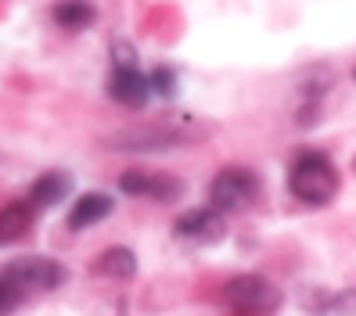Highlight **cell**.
<instances>
[{
	"mask_svg": "<svg viewBox=\"0 0 356 316\" xmlns=\"http://www.w3.org/2000/svg\"><path fill=\"white\" fill-rule=\"evenodd\" d=\"M36 223V208L26 201H11L0 208V244H15L18 238H26Z\"/></svg>",
	"mask_w": 356,
	"mask_h": 316,
	"instance_id": "10",
	"label": "cell"
},
{
	"mask_svg": "<svg viewBox=\"0 0 356 316\" xmlns=\"http://www.w3.org/2000/svg\"><path fill=\"white\" fill-rule=\"evenodd\" d=\"M115 213V201H112V194H104V191H87V194H79L76 201H72V208H69V230H87V226H94V223H101V219H108Z\"/></svg>",
	"mask_w": 356,
	"mask_h": 316,
	"instance_id": "9",
	"label": "cell"
},
{
	"mask_svg": "<svg viewBox=\"0 0 356 316\" xmlns=\"http://www.w3.org/2000/svg\"><path fill=\"white\" fill-rule=\"evenodd\" d=\"M148 83H152V97L159 94L162 101H173V97H177V87H180L173 65H155L152 76H148Z\"/></svg>",
	"mask_w": 356,
	"mask_h": 316,
	"instance_id": "14",
	"label": "cell"
},
{
	"mask_svg": "<svg viewBox=\"0 0 356 316\" xmlns=\"http://www.w3.org/2000/svg\"><path fill=\"white\" fill-rule=\"evenodd\" d=\"M209 137V126L195 119H173L165 126H144V130H119L104 137V147L112 151H165V147H184Z\"/></svg>",
	"mask_w": 356,
	"mask_h": 316,
	"instance_id": "2",
	"label": "cell"
},
{
	"mask_svg": "<svg viewBox=\"0 0 356 316\" xmlns=\"http://www.w3.org/2000/svg\"><path fill=\"white\" fill-rule=\"evenodd\" d=\"M22 299H26V294L15 288V281L8 277L4 269H0V316H11L18 306H22Z\"/></svg>",
	"mask_w": 356,
	"mask_h": 316,
	"instance_id": "15",
	"label": "cell"
},
{
	"mask_svg": "<svg viewBox=\"0 0 356 316\" xmlns=\"http://www.w3.org/2000/svg\"><path fill=\"white\" fill-rule=\"evenodd\" d=\"M327 313H342V316H356V288L342 291V294H331Z\"/></svg>",
	"mask_w": 356,
	"mask_h": 316,
	"instance_id": "16",
	"label": "cell"
},
{
	"mask_svg": "<svg viewBox=\"0 0 356 316\" xmlns=\"http://www.w3.org/2000/svg\"><path fill=\"white\" fill-rule=\"evenodd\" d=\"M223 302L238 316H274L284 306V291L259 273H241V277L227 281Z\"/></svg>",
	"mask_w": 356,
	"mask_h": 316,
	"instance_id": "3",
	"label": "cell"
},
{
	"mask_svg": "<svg viewBox=\"0 0 356 316\" xmlns=\"http://www.w3.org/2000/svg\"><path fill=\"white\" fill-rule=\"evenodd\" d=\"M76 191V180L65 173V169H47V173H40L29 187V205L36 208H58V205H65Z\"/></svg>",
	"mask_w": 356,
	"mask_h": 316,
	"instance_id": "7",
	"label": "cell"
},
{
	"mask_svg": "<svg viewBox=\"0 0 356 316\" xmlns=\"http://www.w3.org/2000/svg\"><path fill=\"white\" fill-rule=\"evenodd\" d=\"M155 183V169H127L119 176V191L130 198H148Z\"/></svg>",
	"mask_w": 356,
	"mask_h": 316,
	"instance_id": "13",
	"label": "cell"
},
{
	"mask_svg": "<svg viewBox=\"0 0 356 316\" xmlns=\"http://www.w3.org/2000/svg\"><path fill=\"white\" fill-rule=\"evenodd\" d=\"M94 269L104 273V277H115V281H130L134 273H137V256H134L130 248H122V244L104 248L101 256H97V263H94Z\"/></svg>",
	"mask_w": 356,
	"mask_h": 316,
	"instance_id": "12",
	"label": "cell"
},
{
	"mask_svg": "<svg viewBox=\"0 0 356 316\" xmlns=\"http://www.w3.org/2000/svg\"><path fill=\"white\" fill-rule=\"evenodd\" d=\"M51 15H54V22L69 33H83L97 22V8L90 0H58Z\"/></svg>",
	"mask_w": 356,
	"mask_h": 316,
	"instance_id": "11",
	"label": "cell"
},
{
	"mask_svg": "<svg viewBox=\"0 0 356 316\" xmlns=\"http://www.w3.org/2000/svg\"><path fill=\"white\" fill-rule=\"evenodd\" d=\"M173 234L187 244H220L227 238V223L223 213H216L213 205H198L173 219Z\"/></svg>",
	"mask_w": 356,
	"mask_h": 316,
	"instance_id": "6",
	"label": "cell"
},
{
	"mask_svg": "<svg viewBox=\"0 0 356 316\" xmlns=\"http://www.w3.org/2000/svg\"><path fill=\"white\" fill-rule=\"evenodd\" d=\"M339 187H342L339 165H334L327 155H321V151H302L296 162H291V169H288V191L302 205L321 208V205L334 201Z\"/></svg>",
	"mask_w": 356,
	"mask_h": 316,
	"instance_id": "1",
	"label": "cell"
},
{
	"mask_svg": "<svg viewBox=\"0 0 356 316\" xmlns=\"http://www.w3.org/2000/svg\"><path fill=\"white\" fill-rule=\"evenodd\" d=\"M4 273L15 281V288L29 294V291H58L61 284H65L69 269L61 266L58 259L51 256H22V259H11L4 266Z\"/></svg>",
	"mask_w": 356,
	"mask_h": 316,
	"instance_id": "5",
	"label": "cell"
},
{
	"mask_svg": "<svg viewBox=\"0 0 356 316\" xmlns=\"http://www.w3.org/2000/svg\"><path fill=\"white\" fill-rule=\"evenodd\" d=\"M259 198V173L245 165H227L209 183V205L216 213H241Z\"/></svg>",
	"mask_w": 356,
	"mask_h": 316,
	"instance_id": "4",
	"label": "cell"
},
{
	"mask_svg": "<svg viewBox=\"0 0 356 316\" xmlns=\"http://www.w3.org/2000/svg\"><path fill=\"white\" fill-rule=\"evenodd\" d=\"M353 76H356V72H353Z\"/></svg>",
	"mask_w": 356,
	"mask_h": 316,
	"instance_id": "18",
	"label": "cell"
},
{
	"mask_svg": "<svg viewBox=\"0 0 356 316\" xmlns=\"http://www.w3.org/2000/svg\"><path fill=\"white\" fill-rule=\"evenodd\" d=\"M108 94H112V101L122 104V108H144V104L152 101V83L140 69H112Z\"/></svg>",
	"mask_w": 356,
	"mask_h": 316,
	"instance_id": "8",
	"label": "cell"
},
{
	"mask_svg": "<svg viewBox=\"0 0 356 316\" xmlns=\"http://www.w3.org/2000/svg\"><path fill=\"white\" fill-rule=\"evenodd\" d=\"M115 69H137V51L130 44H115Z\"/></svg>",
	"mask_w": 356,
	"mask_h": 316,
	"instance_id": "17",
	"label": "cell"
}]
</instances>
